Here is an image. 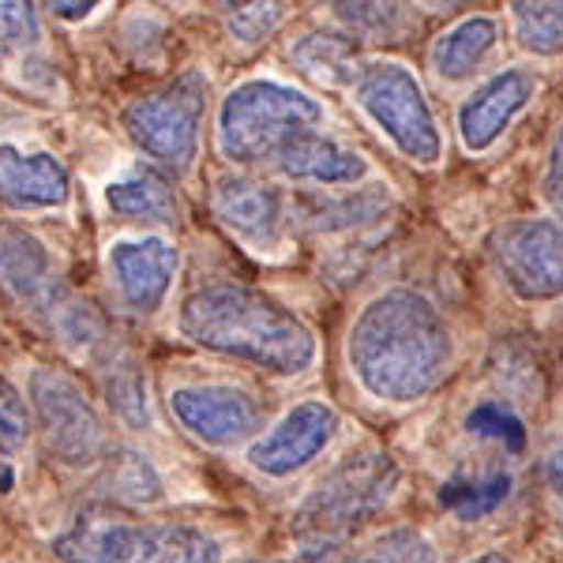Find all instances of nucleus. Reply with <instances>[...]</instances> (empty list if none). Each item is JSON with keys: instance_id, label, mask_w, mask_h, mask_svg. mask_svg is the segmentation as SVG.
I'll use <instances>...</instances> for the list:
<instances>
[{"instance_id": "cd10ccee", "label": "nucleus", "mask_w": 563, "mask_h": 563, "mask_svg": "<svg viewBox=\"0 0 563 563\" xmlns=\"http://www.w3.org/2000/svg\"><path fill=\"white\" fill-rule=\"evenodd\" d=\"M294 60L305 71H312V76L331 79V84L353 79V42L342 38V34H331V31L308 34V38L294 49Z\"/></svg>"}, {"instance_id": "dca6fc26", "label": "nucleus", "mask_w": 563, "mask_h": 563, "mask_svg": "<svg viewBox=\"0 0 563 563\" xmlns=\"http://www.w3.org/2000/svg\"><path fill=\"white\" fill-rule=\"evenodd\" d=\"M275 166L282 177L297 180V185H320V188H353L368 177L365 154L331 140L320 129L294 135L275 154Z\"/></svg>"}, {"instance_id": "39448f33", "label": "nucleus", "mask_w": 563, "mask_h": 563, "mask_svg": "<svg viewBox=\"0 0 563 563\" xmlns=\"http://www.w3.org/2000/svg\"><path fill=\"white\" fill-rule=\"evenodd\" d=\"M398 481L402 474L387 451H357L308 488L289 515V530L301 541H346L390 504Z\"/></svg>"}, {"instance_id": "6e6552de", "label": "nucleus", "mask_w": 563, "mask_h": 563, "mask_svg": "<svg viewBox=\"0 0 563 563\" xmlns=\"http://www.w3.org/2000/svg\"><path fill=\"white\" fill-rule=\"evenodd\" d=\"M26 395H31L34 424L42 432L45 451L60 466L68 470L102 466V459L109 455V435L102 413H98V406L90 402V395L76 376L38 365L31 372Z\"/></svg>"}, {"instance_id": "473e14b6", "label": "nucleus", "mask_w": 563, "mask_h": 563, "mask_svg": "<svg viewBox=\"0 0 563 563\" xmlns=\"http://www.w3.org/2000/svg\"><path fill=\"white\" fill-rule=\"evenodd\" d=\"M541 192H544V203L552 207V214L563 218V124L556 129V135H552L549 154H544Z\"/></svg>"}, {"instance_id": "20e7f679", "label": "nucleus", "mask_w": 563, "mask_h": 563, "mask_svg": "<svg viewBox=\"0 0 563 563\" xmlns=\"http://www.w3.org/2000/svg\"><path fill=\"white\" fill-rule=\"evenodd\" d=\"M323 106L282 79H244L218 106V151L238 166L275 162L294 135L323 124Z\"/></svg>"}, {"instance_id": "aec40b11", "label": "nucleus", "mask_w": 563, "mask_h": 563, "mask_svg": "<svg viewBox=\"0 0 563 563\" xmlns=\"http://www.w3.org/2000/svg\"><path fill=\"white\" fill-rule=\"evenodd\" d=\"M297 218L312 233H346L357 225L376 222L387 211V192L379 188H346L339 196H301L297 199Z\"/></svg>"}, {"instance_id": "393cba45", "label": "nucleus", "mask_w": 563, "mask_h": 563, "mask_svg": "<svg viewBox=\"0 0 563 563\" xmlns=\"http://www.w3.org/2000/svg\"><path fill=\"white\" fill-rule=\"evenodd\" d=\"M106 395L109 410L121 417L132 429L151 424V402H147V379L132 357H113L106 365Z\"/></svg>"}, {"instance_id": "7c9ffc66", "label": "nucleus", "mask_w": 563, "mask_h": 563, "mask_svg": "<svg viewBox=\"0 0 563 563\" xmlns=\"http://www.w3.org/2000/svg\"><path fill=\"white\" fill-rule=\"evenodd\" d=\"M282 20V0H241L230 15V31L241 42H263Z\"/></svg>"}, {"instance_id": "9d476101", "label": "nucleus", "mask_w": 563, "mask_h": 563, "mask_svg": "<svg viewBox=\"0 0 563 563\" xmlns=\"http://www.w3.org/2000/svg\"><path fill=\"white\" fill-rule=\"evenodd\" d=\"M342 421L339 410L323 398H305V402L289 406L271 429H263L252 435L249 451V466L267 481H286L297 477L301 470L312 466L316 459L327 455V448L334 443Z\"/></svg>"}, {"instance_id": "c85d7f7f", "label": "nucleus", "mask_w": 563, "mask_h": 563, "mask_svg": "<svg viewBox=\"0 0 563 563\" xmlns=\"http://www.w3.org/2000/svg\"><path fill=\"white\" fill-rule=\"evenodd\" d=\"M353 563H440V552L429 533L413 530V526H395V530L379 533Z\"/></svg>"}, {"instance_id": "423d86ee", "label": "nucleus", "mask_w": 563, "mask_h": 563, "mask_svg": "<svg viewBox=\"0 0 563 563\" xmlns=\"http://www.w3.org/2000/svg\"><path fill=\"white\" fill-rule=\"evenodd\" d=\"M353 102L390 140L402 158L435 166L443 158V132L421 79L402 60H368L350 79Z\"/></svg>"}, {"instance_id": "a878e982", "label": "nucleus", "mask_w": 563, "mask_h": 563, "mask_svg": "<svg viewBox=\"0 0 563 563\" xmlns=\"http://www.w3.org/2000/svg\"><path fill=\"white\" fill-rule=\"evenodd\" d=\"M42 20L31 0H0V68H12L42 49Z\"/></svg>"}, {"instance_id": "4468645a", "label": "nucleus", "mask_w": 563, "mask_h": 563, "mask_svg": "<svg viewBox=\"0 0 563 563\" xmlns=\"http://www.w3.org/2000/svg\"><path fill=\"white\" fill-rule=\"evenodd\" d=\"M214 214L230 233H238L256 252L278 249L286 238V222L294 207L282 196V188L256 177H222L214 185Z\"/></svg>"}, {"instance_id": "9b49d317", "label": "nucleus", "mask_w": 563, "mask_h": 563, "mask_svg": "<svg viewBox=\"0 0 563 563\" xmlns=\"http://www.w3.org/2000/svg\"><path fill=\"white\" fill-rule=\"evenodd\" d=\"M166 406L180 429L203 448H241L263 429L260 398L233 384H180L169 390Z\"/></svg>"}, {"instance_id": "b1692460", "label": "nucleus", "mask_w": 563, "mask_h": 563, "mask_svg": "<svg viewBox=\"0 0 563 563\" xmlns=\"http://www.w3.org/2000/svg\"><path fill=\"white\" fill-rule=\"evenodd\" d=\"M334 20L368 42H390L413 23L406 0H331Z\"/></svg>"}, {"instance_id": "7ed1b4c3", "label": "nucleus", "mask_w": 563, "mask_h": 563, "mask_svg": "<svg viewBox=\"0 0 563 563\" xmlns=\"http://www.w3.org/2000/svg\"><path fill=\"white\" fill-rule=\"evenodd\" d=\"M60 563H225L222 541L192 522L140 519L113 507H90L53 538Z\"/></svg>"}, {"instance_id": "4be33fe9", "label": "nucleus", "mask_w": 563, "mask_h": 563, "mask_svg": "<svg viewBox=\"0 0 563 563\" xmlns=\"http://www.w3.org/2000/svg\"><path fill=\"white\" fill-rule=\"evenodd\" d=\"M102 493L106 499L121 507H143V504H158L162 499V477L151 466L147 455L132 448H109V455L102 459Z\"/></svg>"}, {"instance_id": "412c9836", "label": "nucleus", "mask_w": 563, "mask_h": 563, "mask_svg": "<svg viewBox=\"0 0 563 563\" xmlns=\"http://www.w3.org/2000/svg\"><path fill=\"white\" fill-rule=\"evenodd\" d=\"M507 496H511V474L507 470H477V474L474 470H462V474L448 477L440 485V504L462 522H474L499 511Z\"/></svg>"}, {"instance_id": "5701e85b", "label": "nucleus", "mask_w": 563, "mask_h": 563, "mask_svg": "<svg viewBox=\"0 0 563 563\" xmlns=\"http://www.w3.org/2000/svg\"><path fill=\"white\" fill-rule=\"evenodd\" d=\"M515 38L533 57L563 53V0H507Z\"/></svg>"}, {"instance_id": "2f4dec72", "label": "nucleus", "mask_w": 563, "mask_h": 563, "mask_svg": "<svg viewBox=\"0 0 563 563\" xmlns=\"http://www.w3.org/2000/svg\"><path fill=\"white\" fill-rule=\"evenodd\" d=\"M241 563H353V552L346 541H305V549L289 552V556H256Z\"/></svg>"}, {"instance_id": "2eb2a0df", "label": "nucleus", "mask_w": 563, "mask_h": 563, "mask_svg": "<svg viewBox=\"0 0 563 563\" xmlns=\"http://www.w3.org/2000/svg\"><path fill=\"white\" fill-rule=\"evenodd\" d=\"M71 196L65 162L49 151L0 143V203L15 211H53Z\"/></svg>"}, {"instance_id": "f03ea898", "label": "nucleus", "mask_w": 563, "mask_h": 563, "mask_svg": "<svg viewBox=\"0 0 563 563\" xmlns=\"http://www.w3.org/2000/svg\"><path fill=\"white\" fill-rule=\"evenodd\" d=\"M177 331L196 350L275 376H305L320 357L312 327L294 308L241 282H211L192 289L180 301Z\"/></svg>"}, {"instance_id": "c756f323", "label": "nucleus", "mask_w": 563, "mask_h": 563, "mask_svg": "<svg viewBox=\"0 0 563 563\" xmlns=\"http://www.w3.org/2000/svg\"><path fill=\"white\" fill-rule=\"evenodd\" d=\"M34 435V410L31 398H23L20 390L0 376V462L15 459L20 451H26Z\"/></svg>"}, {"instance_id": "bb28decb", "label": "nucleus", "mask_w": 563, "mask_h": 563, "mask_svg": "<svg viewBox=\"0 0 563 563\" xmlns=\"http://www.w3.org/2000/svg\"><path fill=\"white\" fill-rule=\"evenodd\" d=\"M466 432L485 443H493V448H499L504 455H522L526 451L522 417L507 402H499V398H485V402H477L474 410L466 413Z\"/></svg>"}, {"instance_id": "f704fd0d", "label": "nucleus", "mask_w": 563, "mask_h": 563, "mask_svg": "<svg viewBox=\"0 0 563 563\" xmlns=\"http://www.w3.org/2000/svg\"><path fill=\"white\" fill-rule=\"evenodd\" d=\"M38 4L53 15V20L79 23V20H87L95 8H102V0H38Z\"/></svg>"}, {"instance_id": "6ab92c4d", "label": "nucleus", "mask_w": 563, "mask_h": 563, "mask_svg": "<svg viewBox=\"0 0 563 563\" xmlns=\"http://www.w3.org/2000/svg\"><path fill=\"white\" fill-rule=\"evenodd\" d=\"M496 45H499V23L493 15H466V20L448 26V31L435 38L429 57H432L435 76L448 79V84H462V79H470L488 57H493Z\"/></svg>"}, {"instance_id": "1a4fd4ad", "label": "nucleus", "mask_w": 563, "mask_h": 563, "mask_svg": "<svg viewBox=\"0 0 563 563\" xmlns=\"http://www.w3.org/2000/svg\"><path fill=\"white\" fill-rule=\"evenodd\" d=\"M496 275L526 305L563 297V218H519L493 238Z\"/></svg>"}, {"instance_id": "f257e3e1", "label": "nucleus", "mask_w": 563, "mask_h": 563, "mask_svg": "<svg viewBox=\"0 0 563 563\" xmlns=\"http://www.w3.org/2000/svg\"><path fill=\"white\" fill-rule=\"evenodd\" d=\"M350 376L387 406L421 402L455 365V334L429 294L395 286L361 308L346 334Z\"/></svg>"}, {"instance_id": "a211bd4d", "label": "nucleus", "mask_w": 563, "mask_h": 563, "mask_svg": "<svg viewBox=\"0 0 563 563\" xmlns=\"http://www.w3.org/2000/svg\"><path fill=\"white\" fill-rule=\"evenodd\" d=\"M106 207L121 222H174L177 192L154 166H129L106 185Z\"/></svg>"}, {"instance_id": "72a5a7b5", "label": "nucleus", "mask_w": 563, "mask_h": 563, "mask_svg": "<svg viewBox=\"0 0 563 563\" xmlns=\"http://www.w3.org/2000/svg\"><path fill=\"white\" fill-rule=\"evenodd\" d=\"M544 488H549L552 519H556V538L563 544V448L544 459Z\"/></svg>"}, {"instance_id": "c9c22d12", "label": "nucleus", "mask_w": 563, "mask_h": 563, "mask_svg": "<svg viewBox=\"0 0 563 563\" xmlns=\"http://www.w3.org/2000/svg\"><path fill=\"white\" fill-rule=\"evenodd\" d=\"M466 563H511V556L507 552H481V556H474V560H466Z\"/></svg>"}, {"instance_id": "ddd939ff", "label": "nucleus", "mask_w": 563, "mask_h": 563, "mask_svg": "<svg viewBox=\"0 0 563 563\" xmlns=\"http://www.w3.org/2000/svg\"><path fill=\"white\" fill-rule=\"evenodd\" d=\"M538 71L511 65L488 76L485 84L474 87V95L459 106V135L466 151H488L493 143L511 129V121L526 106L538 98Z\"/></svg>"}, {"instance_id": "e433bc0d", "label": "nucleus", "mask_w": 563, "mask_h": 563, "mask_svg": "<svg viewBox=\"0 0 563 563\" xmlns=\"http://www.w3.org/2000/svg\"><path fill=\"white\" fill-rule=\"evenodd\" d=\"M421 4L424 8H440V12H443V8H455V4H462V0H421Z\"/></svg>"}, {"instance_id": "0eeeda50", "label": "nucleus", "mask_w": 563, "mask_h": 563, "mask_svg": "<svg viewBox=\"0 0 563 563\" xmlns=\"http://www.w3.org/2000/svg\"><path fill=\"white\" fill-rule=\"evenodd\" d=\"M207 95H211L207 76L199 68H188L180 71L174 84L151 90V95L135 98L132 106H124L121 124L129 132V140L147 158L174 169V174H185V169H192L199 154Z\"/></svg>"}, {"instance_id": "f3484780", "label": "nucleus", "mask_w": 563, "mask_h": 563, "mask_svg": "<svg viewBox=\"0 0 563 563\" xmlns=\"http://www.w3.org/2000/svg\"><path fill=\"white\" fill-rule=\"evenodd\" d=\"M0 289L31 312L57 305V275H53L49 249L20 225H0Z\"/></svg>"}, {"instance_id": "f8f14e48", "label": "nucleus", "mask_w": 563, "mask_h": 563, "mask_svg": "<svg viewBox=\"0 0 563 563\" xmlns=\"http://www.w3.org/2000/svg\"><path fill=\"white\" fill-rule=\"evenodd\" d=\"M180 271V252L174 241L158 233L143 238H121L106 252V275L113 286L117 301L135 316H154L166 305L169 289Z\"/></svg>"}]
</instances>
